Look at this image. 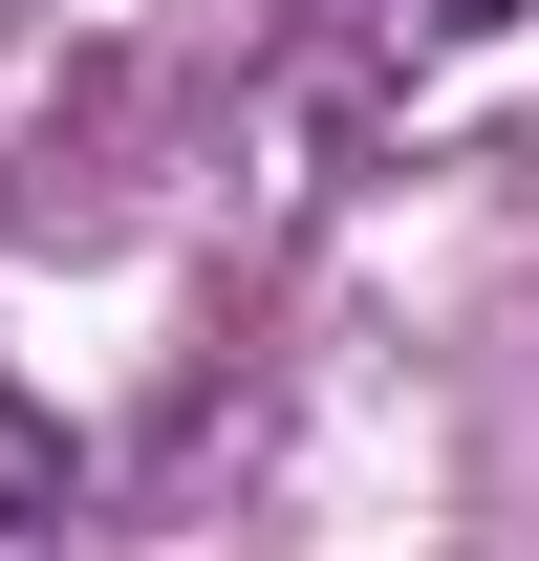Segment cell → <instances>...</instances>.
<instances>
[{
  "label": "cell",
  "instance_id": "cell-2",
  "mask_svg": "<svg viewBox=\"0 0 539 561\" xmlns=\"http://www.w3.org/2000/svg\"><path fill=\"white\" fill-rule=\"evenodd\" d=\"M44 540H66V432L0 389V561H44Z\"/></svg>",
  "mask_w": 539,
  "mask_h": 561
},
{
  "label": "cell",
  "instance_id": "cell-1",
  "mask_svg": "<svg viewBox=\"0 0 539 561\" xmlns=\"http://www.w3.org/2000/svg\"><path fill=\"white\" fill-rule=\"evenodd\" d=\"M302 44H345V66H432V44H496L518 0H280Z\"/></svg>",
  "mask_w": 539,
  "mask_h": 561
}]
</instances>
